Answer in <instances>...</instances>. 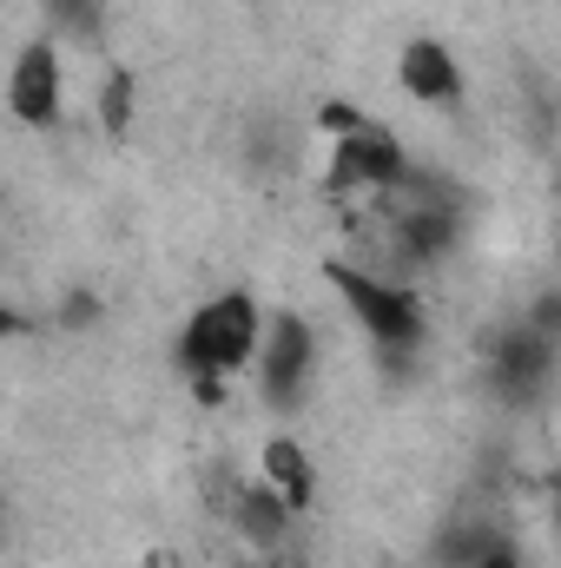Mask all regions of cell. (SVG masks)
I'll return each instance as SVG.
<instances>
[{
    "instance_id": "obj_14",
    "label": "cell",
    "mask_w": 561,
    "mask_h": 568,
    "mask_svg": "<svg viewBox=\"0 0 561 568\" xmlns=\"http://www.w3.org/2000/svg\"><path fill=\"white\" fill-rule=\"evenodd\" d=\"M476 568H529V556H522V542L516 536H496L489 549H482V562Z\"/></svg>"
},
{
    "instance_id": "obj_11",
    "label": "cell",
    "mask_w": 561,
    "mask_h": 568,
    "mask_svg": "<svg viewBox=\"0 0 561 568\" xmlns=\"http://www.w3.org/2000/svg\"><path fill=\"white\" fill-rule=\"evenodd\" d=\"M100 120H106L113 133H126V120H133V73H126V67L106 73V87H100Z\"/></svg>"
},
{
    "instance_id": "obj_7",
    "label": "cell",
    "mask_w": 561,
    "mask_h": 568,
    "mask_svg": "<svg viewBox=\"0 0 561 568\" xmlns=\"http://www.w3.org/2000/svg\"><path fill=\"white\" fill-rule=\"evenodd\" d=\"M397 87L417 100V106H456L462 100V60L442 47V40H410L397 53Z\"/></svg>"
},
{
    "instance_id": "obj_9",
    "label": "cell",
    "mask_w": 561,
    "mask_h": 568,
    "mask_svg": "<svg viewBox=\"0 0 561 568\" xmlns=\"http://www.w3.org/2000/svg\"><path fill=\"white\" fill-rule=\"evenodd\" d=\"M258 476L278 489L297 516L317 503V469H310V456H304V443H297V436H272V443L258 449Z\"/></svg>"
},
{
    "instance_id": "obj_13",
    "label": "cell",
    "mask_w": 561,
    "mask_h": 568,
    "mask_svg": "<svg viewBox=\"0 0 561 568\" xmlns=\"http://www.w3.org/2000/svg\"><path fill=\"white\" fill-rule=\"evenodd\" d=\"M522 324H536L542 337H555V344H561V291H549V297H536V304L522 311Z\"/></svg>"
},
{
    "instance_id": "obj_1",
    "label": "cell",
    "mask_w": 561,
    "mask_h": 568,
    "mask_svg": "<svg viewBox=\"0 0 561 568\" xmlns=\"http://www.w3.org/2000/svg\"><path fill=\"white\" fill-rule=\"evenodd\" d=\"M265 324L272 317L258 311L252 291H218V297H205L185 317V331H178V371L192 377V397L198 404H218L225 397V377L245 371V364H258Z\"/></svg>"
},
{
    "instance_id": "obj_8",
    "label": "cell",
    "mask_w": 561,
    "mask_h": 568,
    "mask_svg": "<svg viewBox=\"0 0 561 568\" xmlns=\"http://www.w3.org/2000/svg\"><path fill=\"white\" fill-rule=\"evenodd\" d=\"M232 523H238V536L252 542V556H278L284 542H290L297 509L284 503L265 476H252V483H238V496H232Z\"/></svg>"
},
{
    "instance_id": "obj_5",
    "label": "cell",
    "mask_w": 561,
    "mask_h": 568,
    "mask_svg": "<svg viewBox=\"0 0 561 568\" xmlns=\"http://www.w3.org/2000/svg\"><path fill=\"white\" fill-rule=\"evenodd\" d=\"M7 113L20 126H60L67 113V67L53 40H27L7 67Z\"/></svg>"
},
{
    "instance_id": "obj_17",
    "label": "cell",
    "mask_w": 561,
    "mask_h": 568,
    "mask_svg": "<svg viewBox=\"0 0 561 568\" xmlns=\"http://www.w3.org/2000/svg\"><path fill=\"white\" fill-rule=\"evenodd\" d=\"M555 516H561V503H555Z\"/></svg>"
},
{
    "instance_id": "obj_16",
    "label": "cell",
    "mask_w": 561,
    "mask_h": 568,
    "mask_svg": "<svg viewBox=\"0 0 561 568\" xmlns=\"http://www.w3.org/2000/svg\"><path fill=\"white\" fill-rule=\"evenodd\" d=\"M245 568H278V556H252Z\"/></svg>"
},
{
    "instance_id": "obj_10",
    "label": "cell",
    "mask_w": 561,
    "mask_h": 568,
    "mask_svg": "<svg viewBox=\"0 0 561 568\" xmlns=\"http://www.w3.org/2000/svg\"><path fill=\"white\" fill-rule=\"evenodd\" d=\"M496 536H502V529H496V523H482V516L449 523V529L436 536V568H476V562H482V549H489Z\"/></svg>"
},
{
    "instance_id": "obj_4",
    "label": "cell",
    "mask_w": 561,
    "mask_h": 568,
    "mask_svg": "<svg viewBox=\"0 0 561 568\" xmlns=\"http://www.w3.org/2000/svg\"><path fill=\"white\" fill-rule=\"evenodd\" d=\"M317 377V331L297 311H272L265 344H258V397L272 410H297Z\"/></svg>"
},
{
    "instance_id": "obj_6",
    "label": "cell",
    "mask_w": 561,
    "mask_h": 568,
    "mask_svg": "<svg viewBox=\"0 0 561 568\" xmlns=\"http://www.w3.org/2000/svg\"><path fill=\"white\" fill-rule=\"evenodd\" d=\"M555 357H561L555 337H542L536 324H516V331H502L489 344V377H496L502 397H536L555 377Z\"/></svg>"
},
{
    "instance_id": "obj_2",
    "label": "cell",
    "mask_w": 561,
    "mask_h": 568,
    "mask_svg": "<svg viewBox=\"0 0 561 568\" xmlns=\"http://www.w3.org/2000/svg\"><path fill=\"white\" fill-rule=\"evenodd\" d=\"M324 278L337 284V297H344V311H350V324L370 337V351L384 357V364H417L422 357V337H429V311H422V297L410 291L404 278H384V272H370V265H344V258H330L324 265Z\"/></svg>"
},
{
    "instance_id": "obj_12",
    "label": "cell",
    "mask_w": 561,
    "mask_h": 568,
    "mask_svg": "<svg viewBox=\"0 0 561 568\" xmlns=\"http://www.w3.org/2000/svg\"><path fill=\"white\" fill-rule=\"evenodd\" d=\"M53 27H73V33H93L100 27V0H47Z\"/></svg>"
},
{
    "instance_id": "obj_3",
    "label": "cell",
    "mask_w": 561,
    "mask_h": 568,
    "mask_svg": "<svg viewBox=\"0 0 561 568\" xmlns=\"http://www.w3.org/2000/svg\"><path fill=\"white\" fill-rule=\"evenodd\" d=\"M417 165H410V152L397 145V133L384 126V120H357L350 133H337L330 140V192H344V199H390L404 179H410Z\"/></svg>"
},
{
    "instance_id": "obj_15",
    "label": "cell",
    "mask_w": 561,
    "mask_h": 568,
    "mask_svg": "<svg viewBox=\"0 0 561 568\" xmlns=\"http://www.w3.org/2000/svg\"><path fill=\"white\" fill-rule=\"evenodd\" d=\"M93 317H100V297H86V291H73V297H67V311H60V324H67V331H80V324H93Z\"/></svg>"
}]
</instances>
